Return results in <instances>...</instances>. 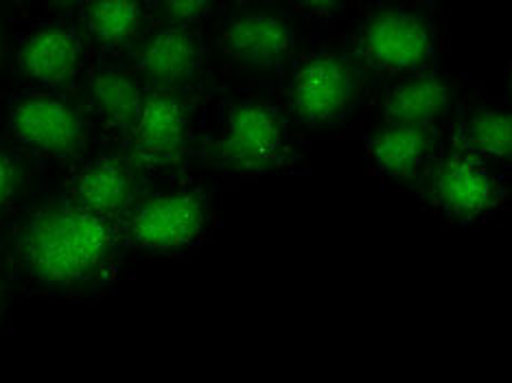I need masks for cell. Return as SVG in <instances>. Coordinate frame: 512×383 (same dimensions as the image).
<instances>
[{"label": "cell", "instance_id": "d6986e66", "mask_svg": "<svg viewBox=\"0 0 512 383\" xmlns=\"http://www.w3.org/2000/svg\"><path fill=\"white\" fill-rule=\"evenodd\" d=\"M151 25L160 27H202L206 20L217 16V5L206 0H167V3L147 5Z\"/></svg>", "mask_w": 512, "mask_h": 383}, {"label": "cell", "instance_id": "8992f818", "mask_svg": "<svg viewBox=\"0 0 512 383\" xmlns=\"http://www.w3.org/2000/svg\"><path fill=\"white\" fill-rule=\"evenodd\" d=\"M178 176H171L167 187L143 189L136 197L119 224L125 250L182 254L208 237L215 226L213 197L197 182Z\"/></svg>", "mask_w": 512, "mask_h": 383}, {"label": "cell", "instance_id": "ffe728a7", "mask_svg": "<svg viewBox=\"0 0 512 383\" xmlns=\"http://www.w3.org/2000/svg\"><path fill=\"white\" fill-rule=\"evenodd\" d=\"M29 167L22 156L11 149H0V215L7 213L11 206L27 191Z\"/></svg>", "mask_w": 512, "mask_h": 383}, {"label": "cell", "instance_id": "52a82bcc", "mask_svg": "<svg viewBox=\"0 0 512 383\" xmlns=\"http://www.w3.org/2000/svg\"><path fill=\"white\" fill-rule=\"evenodd\" d=\"M202 90H147L132 136L123 147L145 180L178 176L197 156Z\"/></svg>", "mask_w": 512, "mask_h": 383}, {"label": "cell", "instance_id": "277c9868", "mask_svg": "<svg viewBox=\"0 0 512 383\" xmlns=\"http://www.w3.org/2000/svg\"><path fill=\"white\" fill-rule=\"evenodd\" d=\"M344 38L372 86L447 64L438 3H362Z\"/></svg>", "mask_w": 512, "mask_h": 383}, {"label": "cell", "instance_id": "4fadbf2b", "mask_svg": "<svg viewBox=\"0 0 512 383\" xmlns=\"http://www.w3.org/2000/svg\"><path fill=\"white\" fill-rule=\"evenodd\" d=\"M145 90H202L208 42L202 27L151 25L127 57Z\"/></svg>", "mask_w": 512, "mask_h": 383}, {"label": "cell", "instance_id": "9a60e30c", "mask_svg": "<svg viewBox=\"0 0 512 383\" xmlns=\"http://www.w3.org/2000/svg\"><path fill=\"white\" fill-rule=\"evenodd\" d=\"M145 182L123 149H108L79 160L62 193L84 211L119 226Z\"/></svg>", "mask_w": 512, "mask_h": 383}, {"label": "cell", "instance_id": "3957f363", "mask_svg": "<svg viewBox=\"0 0 512 383\" xmlns=\"http://www.w3.org/2000/svg\"><path fill=\"white\" fill-rule=\"evenodd\" d=\"M372 84L348 51L344 31L309 33L276 95L309 147L355 138L366 119Z\"/></svg>", "mask_w": 512, "mask_h": 383}, {"label": "cell", "instance_id": "5bb4252c", "mask_svg": "<svg viewBox=\"0 0 512 383\" xmlns=\"http://www.w3.org/2000/svg\"><path fill=\"white\" fill-rule=\"evenodd\" d=\"M88 40L81 25L55 20L31 31L18 51V71L33 90L71 95L88 68Z\"/></svg>", "mask_w": 512, "mask_h": 383}, {"label": "cell", "instance_id": "9c48e42d", "mask_svg": "<svg viewBox=\"0 0 512 383\" xmlns=\"http://www.w3.org/2000/svg\"><path fill=\"white\" fill-rule=\"evenodd\" d=\"M480 92H484V81L442 64L432 71L372 86L364 123L397 121L447 134L460 110Z\"/></svg>", "mask_w": 512, "mask_h": 383}, {"label": "cell", "instance_id": "5b68a950", "mask_svg": "<svg viewBox=\"0 0 512 383\" xmlns=\"http://www.w3.org/2000/svg\"><path fill=\"white\" fill-rule=\"evenodd\" d=\"M309 31L287 3L237 5L213 38V53L237 75L235 88L278 90Z\"/></svg>", "mask_w": 512, "mask_h": 383}, {"label": "cell", "instance_id": "7c38bea8", "mask_svg": "<svg viewBox=\"0 0 512 383\" xmlns=\"http://www.w3.org/2000/svg\"><path fill=\"white\" fill-rule=\"evenodd\" d=\"M77 99L97 141L123 149L141 116L147 90L127 60L95 57L81 77Z\"/></svg>", "mask_w": 512, "mask_h": 383}, {"label": "cell", "instance_id": "7a4b0ae2", "mask_svg": "<svg viewBox=\"0 0 512 383\" xmlns=\"http://www.w3.org/2000/svg\"><path fill=\"white\" fill-rule=\"evenodd\" d=\"M123 250L119 226L84 211L64 193L33 208L16 235V257L25 274L66 294L110 283Z\"/></svg>", "mask_w": 512, "mask_h": 383}, {"label": "cell", "instance_id": "8fae6325", "mask_svg": "<svg viewBox=\"0 0 512 383\" xmlns=\"http://www.w3.org/2000/svg\"><path fill=\"white\" fill-rule=\"evenodd\" d=\"M364 165L383 187L418 193L434 171L445 134L397 121H366L357 136Z\"/></svg>", "mask_w": 512, "mask_h": 383}, {"label": "cell", "instance_id": "ac0fdd59", "mask_svg": "<svg viewBox=\"0 0 512 383\" xmlns=\"http://www.w3.org/2000/svg\"><path fill=\"white\" fill-rule=\"evenodd\" d=\"M359 5L351 0H292L287 7L309 33L344 31L357 16Z\"/></svg>", "mask_w": 512, "mask_h": 383}, {"label": "cell", "instance_id": "2e32d148", "mask_svg": "<svg viewBox=\"0 0 512 383\" xmlns=\"http://www.w3.org/2000/svg\"><path fill=\"white\" fill-rule=\"evenodd\" d=\"M445 138L462 152L512 176V106L508 95L480 92L460 110Z\"/></svg>", "mask_w": 512, "mask_h": 383}, {"label": "cell", "instance_id": "e0dca14e", "mask_svg": "<svg viewBox=\"0 0 512 383\" xmlns=\"http://www.w3.org/2000/svg\"><path fill=\"white\" fill-rule=\"evenodd\" d=\"M81 31L103 60H127L151 27L147 5L127 0L79 5Z\"/></svg>", "mask_w": 512, "mask_h": 383}, {"label": "cell", "instance_id": "ba28073f", "mask_svg": "<svg viewBox=\"0 0 512 383\" xmlns=\"http://www.w3.org/2000/svg\"><path fill=\"white\" fill-rule=\"evenodd\" d=\"M510 178L445 138L434 171L416 195L445 224H486L510 204Z\"/></svg>", "mask_w": 512, "mask_h": 383}, {"label": "cell", "instance_id": "30bf717a", "mask_svg": "<svg viewBox=\"0 0 512 383\" xmlns=\"http://www.w3.org/2000/svg\"><path fill=\"white\" fill-rule=\"evenodd\" d=\"M9 134L29 154L77 165L92 154L95 130L79 101L71 95L29 90L11 101L7 112Z\"/></svg>", "mask_w": 512, "mask_h": 383}, {"label": "cell", "instance_id": "6da1fadb", "mask_svg": "<svg viewBox=\"0 0 512 383\" xmlns=\"http://www.w3.org/2000/svg\"><path fill=\"white\" fill-rule=\"evenodd\" d=\"M309 145L289 123L276 90L230 88L217 99L215 121L200 134L195 160L232 182L296 176L309 169Z\"/></svg>", "mask_w": 512, "mask_h": 383}]
</instances>
